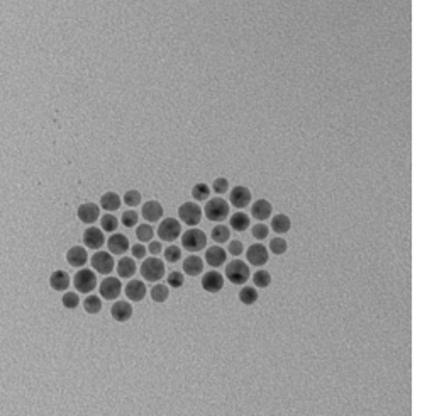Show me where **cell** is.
Here are the masks:
<instances>
[{"label":"cell","instance_id":"6da1fadb","mask_svg":"<svg viewBox=\"0 0 422 416\" xmlns=\"http://www.w3.org/2000/svg\"><path fill=\"white\" fill-rule=\"evenodd\" d=\"M226 277L229 282L236 285H242L249 279V267L242 260H232L226 267Z\"/></svg>","mask_w":422,"mask_h":416},{"label":"cell","instance_id":"7a4b0ae2","mask_svg":"<svg viewBox=\"0 0 422 416\" xmlns=\"http://www.w3.org/2000/svg\"><path fill=\"white\" fill-rule=\"evenodd\" d=\"M141 275L148 282H158L164 275V263L159 258H146L141 265Z\"/></svg>","mask_w":422,"mask_h":416},{"label":"cell","instance_id":"3957f363","mask_svg":"<svg viewBox=\"0 0 422 416\" xmlns=\"http://www.w3.org/2000/svg\"><path fill=\"white\" fill-rule=\"evenodd\" d=\"M205 243H207V236L203 233L202 230H188L183 233L182 236V245L183 248L188 250V251H200L205 248Z\"/></svg>","mask_w":422,"mask_h":416},{"label":"cell","instance_id":"277c9868","mask_svg":"<svg viewBox=\"0 0 422 416\" xmlns=\"http://www.w3.org/2000/svg\"><path fill=\"white\" fill-rule=\"evenodd\" d=\"M73 285L78 292L89 294L97 287V275L89 269H81L75 274L73 277Z\"/></svg>","mask_w":422,"mask_h":416},{"label":"cell","instance_id":"5b68a950","mask_svg":"<svg viewBox=\"0 0 422 416\" xmlns=\"http://www.w3.org/2000/svg\"><path fill=\"white\" fill-rule=\"evenodd\" d=\"M205 216L210 221H224L229 216V204L224 199H221V197H214V199L207 202Z\"/></svg>","mask_w":422,"mask_h":416},{"label":"cell","instance_id":"8992f818","mask_svg":"<svg viewBox=\"0 0 422 416\" xmlns=\"http://www.w3.org/2000/svg\"><path fill=\"white\" fill-rule=\"evenodd\" d=\"M178 217L182 222H185L187 226H197L202 219V209L198 207V204L193 202H185L180 206L178 209Z\"/></svg>","mask_w":422,"mask_h":416},{"label":"cell","instance_id":"52a82bcc","mask_svg":"<svg viewBox=\"0 0 422 416\" xmlns=\"http://www.w3.org/2000/svg\"><path fill=\"white\" fill-rule=\"evenodd\" d=\"M180 233H182V226L175 217H166V219L159 222L158 236L163 241H175L180 236Z\"/></svg>","mask_w":422,"mask_h":416},{"label":"cell","instance_id":"ba28073f","mask_svg":"<svg viewBox=\"0 0 422 416\" xmlns=\"http://www.w3.org/2000/svg\"><path fill=\"white\" fill-rule=\"evenodd\" d=\"M92 267H94L95 272L107 275L112 272L114 269V258L112 255L107 253V251H97V253L92 257Z\"/></svg>","mask_w":422,"mask_h":416},{"label":"cell","instance_id":"9c48e42d","mask_svg":"<svg viewBox=\"0 0 422 416\" xmlns=\"http://www.w3.org/2000/svg\"><path fill=\"white\" fill-rule=\"evenodd\" d=\"M120 291H122V284L117 277H107L100 282V296L104 299H109V301L117 299Z\"/></svg>","mask_w":422,"mask_h":416},{"label":"cell","instance_id":"30bf717a","mask_svg":"<svg viewBox=\"0 0 422 416\" xmlns=\"http://www.w3.org/2000/svg\"><path fill=\"white\" fill-rule=\"evenodd\" d=\"M246 257H248V262L251 265H255V267H261V265H265L268 262V248H266L265 245L261 243H256V245H251L248 251H246Z\"/></svg>","mask_w":422,"mask_h":416},{"label":"cell","instance_id":"8fae6325","mask_svg":"<svg viewBox=\"0 0 422 416\" xmlns=\"http://www.w3.org/2000/svg\"><path fill=\"white\" fill-rule=\"evenodd\" d=\"M202 287L210 294L219 292V291H222V287H224V277L221 275V272L210 270V272H207L202 277Z\"/></svg>","mask_w":422,"mask_h":416},{"label":"cell","instance_id":"7c38bea8","mask_svg":"<svg viewBox=\"0 0 422 416\" xmlns=\"http://www.w3.org/2000/svg\"><path fill=\"white\" fill-rule=\"evenodd\" d=\"M231 204L237 207V209H242V207H248V204H251V191L248 187L237 185L231 191Z\"/></svg>","mask_w":422,"mask_h":416},{"label":"cell","instance_id":"4fadbf2b","mask_svg":"<svg viewBox=\"0 0 422 416\" xmlns=\"http://www.w3.org/2000/svg\"><path fill=\"white\" fill-rule=\"evenodd\" d=\"M78 217L81 222L85 224H94V222L100 217V211L99 206L94 204V202H85L78 207Z\"/></svg>","mask_w":422,"mask_h":416},{"label":"cell","instance_id":"5bb4252c","mask_svg":"<svg viewBox=\"0 0 422 416\" xmlns=\"http://www.w3.org/2000/svg\"><path fill=\"white\" fill-rule=\"evenodd\" d=\"M83 243L89 246L92 250H99L102 245L105 243V236H104V231H100L99 228H89L83 233Z\"/></svg>","mask_w":422,"mask_h":416},{"label":"cell","instance_id":"9a60e30c","mask_svg":"<svg viewBox=\"0 0 422 416\" xmlns=\"http://www.w3.org/2000/svg\"><path fill=\"white\" fill-rule=\"evenodd\" d=\"M107 246H109V251L112 255H124L125 251L129 250V240H128V236L115 233L109 238Z\"/></svg>","mask_w":422,"mask_h":416},{"label":"cell","instance_id":"2e32d148","mask_svg":"<svg viewBox=\"0 0 422 416\" xmlns=\"http://www.w3.org/2000/svg\"><path fill=\"white\" fill-rule=\"evenodd\" d=\"M110 314H112V318L115 321L124 323L133 316V306H131L128 301H115L112 309H110Z\"/></svg>","mask_w":422,"mask_h":416},{"label":"cell","instance_id":"e0dca14e","mask_svg":"<svg viewBox=\"0 0 422 416\" xmlns=\"http://www.w3.org/2000/svg\"><path fill=\"white\" fill-rule=\"evenodd\" d=\"M89 260V255H87V250L81 248V246H73L66 251V262L71 265V267H83Z\"/></svg>","mask_w":422,"mask_h":416},{"label":"cell","instance_id":"ac0fdd59","mask_svg":"<svg viewBox=\"0 0 422 416\" xmlns=\"http://www.w3.org/2000/svg\"><path fill=\"white\" fill-rule=\"evenodd\" d=\"M143 217L149 222H156L163 217V207L158 201H149L143 204Z\"/></svg>","mask_w":422,"mask_h":416},{"label":"cell","instance_id":"d6986e66","mask_svg":"<svg viewBox=\"0 0 422 416\" xmlns=\"http://www.w3.org/2000/svg\"><path fill=\"white\" fill-rule=\"evenodd\" d=\"M271 204L266 199H260L256 201L255 204H251V216L255 217V219L258 221H266L268 217H271Z\"/></svg>","mask_w":422,"mask_h":416},{"label":"cell","instance_id":"ffe728a7","mask_svg":"<svg viewBox=\"0 0 422 416\" xmlns=\"http://www.w3.org/2000/svg\"><path fill=\"white\" fill-rule=\"evenodd\" d=\"M125 296H128L131 301H143L144 296H146V285L141 280L134 279L125 285Z\"/></svg>","mask_w":422,"mask_h":416},{"label":"cell","instance_id":"44dd1931","mask_svg":"<svg viewBox=\"0 0 422 416\" xmlns=\"http://www.w3.org/2000/svg\"><path fill=\"white\" fill-rule=\"evenodd\" d=\"M227 258V251L221 246H210L205 253V260L210 267H221Z\"/></svg>","mask_w":422,"mask_h":416},{"label":"cell","instance_id":"7402d4cb","mask_svg":"<svg viewBox=\"0 0 422 416\" xmlns=\"http://www.w3.org/2000/svg\"><path fill=\"white\" fill-rule=\"evenodd\" d=\"M183 272L187 275H192V277H195V275H200L203 272V262L200 257H197V255H190V257H187L183 260Z\"/></svg>","mask_w":422,"mask_h":416},{"label":"cell","instance_id":"603a6c76","mask_svg":"<svg viewBox=\"0 0 422 416\" xmlns=\"http://www.w3.org/2000/svg\"><path fill=\"white\" fill-rule=\"evenodd\" d=\"M50 285L55 289V291H66L68 285H70V275H68L65 270H56V272H53V275H51Z\"/></svg>","mask_w":422,"mask_h":416},{"label":"cell","instance_id":"cb8c5ba5","mask_svg":"<svg viewBox=\"0 0 422 416\" xmlns=\"http://www.w3.org/2000/svg\"><path fill=\"white\" fill-rule=\"evenodd\" d=\"M290 228H292V221L287 214H276L273 219H271V230L278 235H285L288 233Z\"/></svg>","mask_w":422,"mask_h":416},{"label":"cell","instance_id":"d4e9b609","mask_svg":"<svg viewBox=\"0 0 422 416\" xmlns=\"http://www.w3.org/2000/svg\"><path fill=\"white\" fill-rule=\"evenodd\" d=\"M117 274L120 279H131L136 274V263L133 258H120V262L117 263Z\"/></svg>","mask_w":422,"mask_h":416},{"label":"cell","instance_id":"484cf974","mask_svg":"<svg viewBox=\"0 0 422 416\" xmlns=\"http://www.w3.org/2000/svg\"><path fill=\"white\" fill-rule=\"evenodd\" d=\"M100 206L104 207L105 211H117L120 207V197L115 194V192H107V194L102 196Z\"/></svg>","mask_w":422,"mask_h":416},{"label":"cell","instance_id":"4316f807","mask_svg":"<svg viewBox=\"0 0 422 416\" xmlns=\"http://www.w3.org/2000/svg\"><path fill=\"white\" fill-rule=\"evenodd\" d=\"M239 299H241V302H242V304H248V306H251V304H255L256 301H258L260 296H258V291H256V287H251V285H246V287H242V289H241V292H239Z\"/></svg>","mask_w":422,"mask_h":416},{"label":"cell","instance_id":"83f0119b","mask_svg":"<svg viewBox=\"0 0 422 416\" xmlns=\"http://www.w3.org/2000/svg\"><path fill=\"white\" fill-rule=\"evenodd\" d=\"M231 226L236 231H244L249 226V217L244 212H236L234 216H231Z\"/></svg>","mask_w":422,"mask_h":416},{"label":"cell","instance_id":"f1b7e54d","mask_svg":"<svg viewBox=\"0 0 422 416\" xmlns=\"http://www.w3.org/2000/svg\"><path fill=\"white\" fill-rule=\"evenodd\" d=\"M229 236H231V231L227 226L224 224H217L214 230H212V240L216 241V243H226V241H229Z\"/></svg>","mask_w":422,"mask_h":416},{"label":"cell","instance_id":"f546056e","mask_svg":"<svg viewBox=\"0 0 422 416\" xmlns=\"http://www.w3.org/2000/svg\"><path fill=\"white\" fill-rule=\"evenodd\" d=\"M168 296H170L168 285H164V284H156L151 289V299L154 302H164L168 299Z\"/></svg>","mask_w":422,"mask_h":416},{"label":"cell","instance_id":"4dcf8cb0","mask_svg":"<svg viewBox=\"0 0 422 416\" xmlns=\"http://www.w3.org/2000/svg\"><path fill=\"white\" fill-rule=\"evenodd\" d=\"M253 282L256 287L266 289L271 284V275L268 270H258V272H255V275H253Z\"/></svg>","mask_w":422,"mask_h":416},{"label":"cell","instance_id":"1f68e13d","mask_svg":"<svg viewBox=\"0 0 422 416\" xmlns=\"http://www.w3.org/2000/svg\"><path fill=\"white\" fill-rule=\"evenodd\" d=\"M192 196L195 201H207L208 196H210V188H208L207 183H197L192 188Z\"/></svg>","mask_w":422,"mask_h":416},{"label":"cell","instance_id":"d6a6232c","mask_svg":"<svg viewBox=\"0 0 422 416\" xmlns=\"http://www.w3.org/2000/svg\"><path fill=\"white\" fill-rule=\"evenodd\" d=\"M100 226H102V230H104V231H109V233H112V231L117 230L119 221H117V217H114L112 214H105V216L100 217Z\"/></svg>","mask_w":422,"mask_h":416},{"label":"cell","instance_id":"836d02e7","mask_svg":"<svg viewBox=\"0 0 422 416\" xmlns=\"http://www.w3.org/2000/svg\"><path fill=\"white\" fill-rule=\"evenodd\" d=\"M270 250L273 251L275 255H283V253H287V250H288V243H287V240H283V238H273L270 241Z\"/></svg>","mask_w":422,"mask_h":416},{"label":"cell","instance_id":"e575fe53","mask_svg":"<svg viewBox=\"0 0 422 416\" xmlns=\"http://www.w3.org/2000/svg\"><path fill=\"white\" fill-rule=\"evenodd\" d=\"M83 308H85L87 313L95 314V313H99L100 309H102V301L97 296H89V297L85 299Z\"/></svg>","mask_w":422,"mask_h":416},{"label":"cell","instance_id":"d590c367","mask_svg":"<svg viewBox=\"0 0 422 416\" xmlns=\"http://www.w3.org/2000/svg\"><path fill=\"white\" fill-rule=\"evenodd\" d=\"M164 258L170 263H177L178 260L182 258V250L178 248L177 245H170L166 250H164Z\"/></svg>","mask_w":422,"mask_h":416},{"label":"cell","instance_id":"8d00e7d4","mask_svg":"<svg viewBox=\"0 0 422 416\" xmlns=\"http://www.w3.org/2000/svg\"><path fill=\"white\" fill-rule=\"evenodd\" d=\"M153 228L149 224H139V228L136 230V236L139 241H151L153 240Z\"/></svg>","mask_w":422,"mask_h":416},{"label":"cell","instance_id":"74e56055","mask_svg":"<svg viewBox=\"0 0 422 416\" xmlns=\"http://www.w3.org/2000/svg\"><path fill=\"white\" fill-rule=\"evenodd\" d=\"M80 304V299H78V294L75 292H66L65 296H63V306L66 309H75L76 306Z\"/></svg>","mask_w":422,"mask_h":416},{"label":"cell","instance_id":"f35d334b","mask_svg":"<svg viewBox=\"0 0 422 416\" xmlns=\"http://www.w3.org/2000/svg\"><path fill=\"white\" fill-rule=\"evenodd\" d=\"M138 221H139V216L134 211H125L122 214V224L125 228H134L138 224Z\"/></svg>","mask_w":422,"mask_h":416},{"label":"cell","instance_id":"ab89813d","mask_svg":"<svg viewBox=\"0 0 422 416\" xmlns=\"http://www.w3.org/2000/svg\"><path fill=\"white\" fill-rule=\"evenodd\" d=\"M212 188H214V192H217V194H226L229 191V180L224 177L216 178L214 183H212Z\"/></svg>","mask_w":422,"mask_h":416},{"label":"cell","instance_id":"60d3db41","mask_svg":"<svg viewBox=\"0 0 422 416\" xmlns=\"http://www.w3.org/2000/svg\"><path fill=\"white\" fill-rule=\"evenodd\" d=\"M124 202H125L128 206H131V207L139 206V204H141V194H139L138 191H129V192H125Z\"/></svg>","mask_w":422,"mask_h":416},{"label":"cell","instance_id":"b9f144b4","mask_svg":"<svg viewBox=\"0 0 422 416\" xmlns=\"http://www.w3.org/2000/svg\"><path fill=\"white\" fill-rule=\"evenodd\" d=\"M270 233V228L266 224H263V222H258V224H255L253 226V236L256 240H265L266 236H268Z\"/></svg>","mask_w":422,"mask_h":416},{"label":"cell","instance_id":"7bdbcfd3","mask_svg":"<svg viewBox=\"0 0 422 416\" xmlns=\"http://www.w3.org/2000/svg\"><path fill=\"white\" fill-rule=\"evenodd\" d=\"M168 285H172V287H182L183 285V274L178 272V270H175L168 275Z\"/></svg>","mask_w":422,"mask_h":416},{"label":"cell","instance_id":"ee69618b","mask_svg":"<svg viewBox=\"0 0 422 416\" xmlns=\"http://www.w3.org/2000/svg\"><path fill=\"white\" fill-rule=\"evenodd\" d=\"M227 250H229V253L231 255H234V257H239V255L244 251V246H242V243L239 240H232L229 246H227Z\"/></svg>","mask_w":422,"mask_h":416},{"label":"cell","instance_id":"f6af8a7d","mask_svg":"<svg viewBox=\"0 0 422 416\" xmlns=\"http://www.w3.org/2000/svg\"><path fill=\"white\" fill-rule=\"evenodd\" d=\"M133 255H134V258H144L146 257V248H144V245H134L133 246Z\"/></svg>","mask_w":422,"mask_h":416},{"label":"cell","instance_id":"bcb514c9","mask_svg":"<svg viewBox=\"0 0 422 416\" xmlns=\"http://www.w3.org/2000/svg\"><path fill=\"white\" fill-rule=\"evenodd\" d=\"M161 250H163V246H161L159 241H151V243H149V251H151L153 255L161 253Z\"/></svg>","mask_w":422,"mask_h":416}]
</instances>
